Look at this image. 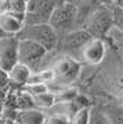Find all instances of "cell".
Instances as JSON below:
<instances>
[{"label":"cell","instance_id":"cell-9","mask_svg":"<svg viewBox=\"0 0 123 124\" xmlns=\"http://www.w3.org/2000/svg\"><path fill=\"white\" fill-rule=\"evenodd\" d=\"M17 43L15 36H4L0 40V70L7 73L17 63Z\"/></svg>","mask_w":123,"mask_h":124},{"label":"cell","instance_id":"cell-24","mask_svg":"<svg viewBox=\"0 0 123 124\" xmlns=\"http://www.w3.org/2000/svg\"><path fill=\"white\" fill-rule=\"evenodd\" d=\"M15 124H17V123H15Z\"/></svg>","mask_w":123,"mask_h":124},{"label":"cell","instance_id":"cell-5","mask_svg":"<svg viewBox=\"0 0 123 124\" xmlns=\"http://www.w3.org/2000/svg\"><path fill=\"white\" fill-rule=\"evenodd\" d=\"M48 54L50 53L46 48L31 40H18L17 43V62L28 66L32 73L42 69L43 62Z\"/></svg>","mask_w":123,"mask_h":124},{"label":"cell","instance_id":"cell-10","mask_svg":"<svg viewBox=\"0 0 123 124\" xmlns=\"http://www.w3.org/2000/svg\"><path fill=\"white\" fill-rule=\"evenodd\" d=\"M26 14L3 13L0 14V31L7 36H17L25 26Z\"/></svg>","mask_w":123,"mask_h":124},{"label":"cell","instance_id":"cell-7","mask_svg":"<svg viewBox=\"0 0 123 124\" xmlns=\"http://www.w3.org/2000/svg\"><path fill=\"white\" fill-rule=\"evenodd\" d=\"M90 39H91V36L84 29L78 28V29H73V31L68 32L66 35H64L62 37H60L57 48H60L61 54H66V55L76 58L79 51L83 48V46Z\"/></svg>","mask_w":123,"mask_h":124},{"label":"cell","instance_id":"cell-19","mask_svg":"<svg viewBox=\"0 0 123 124\" xmlns=\"http://www.w3.org/2000/svg\"><path fill=\"white\" fill-rule=\"evenodd\" d=\"M108 36H112V37H114L115 44L118 46L119 48H122V50H123V35H122V33H119L118 31H115L114 28H112Z\"/></svg>","mask_w":123,"mask_h":124},{"label":"cell","instance_id":"cell-3","mask_svg":"<svg viewBox=\"0 0 123 124\" xmlns=\"http://www.w3.org/2000/svg\"><path fill=\"white\" fill-rule=\"evenodd\" d=\"M15 37L18 40H31L36 44L42 46L43 48H46L48 53L55 51L58 47V41H60L57 32L51 28L48 22L25 25Z\"/></svg>","mask_w":123,"mask_h":124},{"label":"cell","instance_id":"cell-21","mask_svg":"<svg viewBox=\"0 0 123 124\" xmlns=\"http://www.w3.org/2000/svg\"><path fill=\"white\" fill-rule=\"evenodd\" d=\"M114 7L123 8V0H115V1H114Z\"/></svg>","mask_w":123,"mask_h":124},{"label":"cell","instance_id":"cell-11","mask_svg":"<svg viewBox=\"0 0 123 124\" xmlns=\"http://www.w3.org/2000/svg\"><path fill=\"white\" fill-rule=\"evenodd\" d=\"M7 76H9V81H13L14 84L22 85V87H24V85L29 81V79H31L32 70L28 66L17 62V63L7 72Z\"/></svg>","mask_w":123,"mask_h":124},{"label":"cell","instance_id":"cell-12","mask_svg":"<svg viewBox=\"0 0 123 124\" xmlns=\"http://www.w3.org/2000/svg\"><path fill=\"white\" fill-rule=\"evenodd\" d=\"M17 124H44V112L31 108L18 110L17 115Z\"/></svg>","mask_w":123,"mask_h":124},{"label":"cell","instance_id":"cell-6","mask_svg":"<svg viewBox=\"0 0 123 124\" xmlns=\"http://www.w3.org/2000/svg\"><path fill=\"white\" fill-rule=\"evenodd\" d=\"M106 55V44L104 39L91 37L87 43L83 46V48L79 51L76 59L80 63H86L88 66L100 65Z\"/></svg>","mask_w":123,"mask_h":124},{"label":"cell","instance_id":"cell-1","mask_svg":"<svg viewBox=\"0 0 123 124\" xmlns=\"http://www.w3.org/2000/svg\"><path fill=\"white\" fill-rule=\"evenodd\" d=\"M51 68V70L54 73V83L48 87H57L54 93H57L62 88L70 87L79 79L80 72H82V63H80L76 58L66 55V54H60L58 57L54 58V61L51 62V65H48Z\"/></svg>","mask_w":123,"mask_h":124},{"label":"cell","instance_id":"cell-4","mask_svg":"<svg viewBox=\"0 0 123 124\" xmlns=\"http://www.w3.org/2000/svg\"><path fill=\"white\" fill-rule=\"evenodd\" d=\"M48 23L57 32L58 37H62L73 29H78V25H79L78 7L68 1H62L57 4L50 14Z\"/></svg>","mask_w":123,"mask_h":124},{"label":"cell","instance_id":"cell-2","mask_svg":"<svg viewBox=\"0 0 123 124\" xmlns=\"http://www.w3.org/2000/svg\"><path fill=\"white\" fill-rule=\"evenodd\" d=\"M82 29L91 37L104 39L112 29V7L98 4L86 15L82 22Z\"/></svg>","mask_w":123,"mask_h":124},{"label":"cell","instance_id":"cell-22","mask_svg":"<svg viewBox=\"0 0 123 124\" xmlns=\"http://www.w3.org/2000/svg\"><path fill=\"white\" fill-rule=\"evenodd\" d=\"M4 36H7V35H4V33H3V32L0 31V40L3 39V37H4Z\"/></svg>","mask_w":123,"mask_h":124},{"label":"cell","instance_id":"cell-13","mask_svg":"<svg viewBox=\"0 0 123 124\" xmlns=\"http://www.w3.org/2000/svg\"><path fill=\"white\" fill-rule=\"evenodd\" d=\"M32 102H33V108L39 109V110H48L50 108H53L55 105V97L53 93H44L36 97H32Z\"/></svg>","mask_w":123,"mask_h":124},{"label":"cell","instance_id":"cell-18","mask_svg":"<svg viewBox=\"0 0 123 124\" xmlns=\"http://www.w3.org/2000/svg\"><path fill=\"white\" fill-rule=\"evenodd\" d=\"M91 108V106H90ZM90 108L80 109L70 117V124H87L88 123V115H90Z\"/></svg>","mask_w":123,"mask_h":124},{"label":"cell","instance_id":"cell-15","mask_svg":"<svg viewBox=\"0 0 123 124\" xmlns=\"http://www.w3.org/2000/svg\"><path fill=\"white\" fill-rule=\"evenodd\" d=\"M87 124H108L105 116L102 113L101 108L97 103H93L90 108V115H88V123Z\"/></svg>","mask_w":123,"mask_h":124},{"label":"cell","instance_id":"cell-20","mask_svg":"<svg viewBox=\"0 0 123 124\" xmlns=\"http://www.w3.org/2000/svg\"><path fill=\"white\" fill-rule=\"evenodd\" d=\"M114 1L115 0H98V3L101 6H108V7H112L114 6Z\"/></svg>","mask_w":123,"mask_h":124},{"label":"cell","instance_id":"cell-23","mask_svg":"<svg viewBox=\"0 0 123 124\" xmlns=\"http://www.w3.org/2000/svg\"><path fill=\"white\" fill-rule=\"evenodd\" d=\"M24 1H26V3H29V1H31V0H24Z\"/></svg>","mask_w":123,"mask_h":124},{"label":"cell","instance_id":"cell-17","mask_svg":"<svg viewBox=\"0 0 123 124\" xmlns=\"http://www.w3.org/2000/svg\"><path fill=\"white\" fill-rule=\"evenodd\" d=\"M28 3L24 0H7V13L26 14Z\"/></svg>","mask_w":123,"mask_h":124},{"label":"cell","instance_id":"cell-8","mask_svg":"<svg viewBox=\"0 0 123 124\" xmlns=\"http://www.w3.org/2000/svg\"><path fill=\"white\" fill-rule=\"evenodd\" d=\"M78 112L73 102L55 103L44 112V124H70V117Z\"/></svg>","mask_w":123,"mask_h":124},{"label":"cell","instance_id":"cell-14","mask_svg":"<svg viewBox=\"0 0 123 124\" xmlns=\"http://www.w3.org/2000/svg\"><path fill=\"white\" fill-rule=\"evenodd\" d=\"M22 91L26 93L28 95L31 97H36V95H40V94L48 93V85L43 84V83H35V81H31V83H26V84L22 87Z\"/></svg>","mask_w":123,"mask_h":124},{"label":"cell","instance_id":"cell-16","mask_svg":"<svg viewBox=\"0 0 123 124\" xmlns=\"http://www.w3.org/2000/svg\"><path fill=\"white\" fill-rule=\"evenodd\" d=\"M112 28L123 35V8L112 6Z\"/></svg>","mask_w":123,"mask_h":124}]
</instances>
